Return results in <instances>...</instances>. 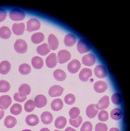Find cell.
<instances>
[{"label": "cell", "mask_w": 130, "mask_h": 131, "mask_svg": "<svg viewBox=\"0 0 130 131\" xmlns=\"http://www.w3.org/2000/svg\"><path fill=\"white\" fill-rule=\"evenodd\" d=\"M79 114H80V110H79V108L76 107L72 108L69 111V115L70 119H75V118L78 117L79 116Z\"/></svg>", "instance_id": "cell-39"}, {"label": "cell", "mask_w": 130, "mask_h": 131, "mask_svg": "<svg viewBox=\"0 0 130 131\" xmlns=\"http://www.w3.org/2000/svg\"><path fill=\"white\" fill-rule=\"evenodd\" d=\"M10 89V84L5 80H0V92L7 93Z\"/></svg>", "instance_id": "cell-35"}, {"label": "cell", "mask_w": 130, "mask_h": 131, "mask_svg": "<svg viewBox=\"0 0 130 131\" xmlns=\"http://www.w3.org/2000/svg\"><path fill=\"white\" fill-rule=\"evenodd\" d=\"M95 131H108V126L104 123H98L95 126Z\"/></svg>", "instance_id": "cell-43"}, {"label": "cell", "mask_w": 130, "mask_h": 131, "mask_svg": "<svg viewBox=\"0 0 130 131\" xmlns=\"http://www.w3.org/2000/svg\"><path fill=\"white\" fill-rule=\"evenodd\" d=\"M26 98H27V96H22L19 94V93H16L14 95L15 101L17 102H20V103L23 102L24 101L26 100Z\"/></svg>", "instance_id": "cell-44"}, {"label": "cell", "mask_w": 130, "mask_h": 131, "mask_svg": "<svg viewBox=\"0 0 130 131\" xmlns=\"http://www.w3.org/2000/svg\"><path fill=\"white\" fill-rule=\"evenodd\" d=\"M70 53L69 52L65 50H63L61 51L58 52L57 54V59L60 63H65L67 61H68L70 59Z\"/></svg>", "instance_id": "cell-4"}, {"label": "cell", "mask_w": 130, "mask_h": 131, "mask_svg": "<svg viewBox=\"0 0 130 131\" xmlns=\"http://www.w3.org/2000/svg\"><path fill=\"white\" fill-rule=\"evenodd\" d=\"M107 88V84L103 81H98L94 84V89L97 93H102L103 92H105Z\"/></svg>", "instance_id": "cell-16"}, {"label": "cell", "mask_w": 130, "mask_h": 131, "mask_svg": "<svg viewBox=\"0 0 130 131\" xmlns=\"http://www.w3.org/2000/svg\"><path fill=\"white\" fill-rule=\"evenodd\" d=\"M81 67V63L78 60H73L68 65V70L71 74H75L79 70Z\"/></svg>", "instance_id": "cell-11"}, {"label": "cell", "mask_w": 130, "mask_h": 131, "mask_svg": "<svg viewBox=\"0 0 130 131\" xmlns=\"http://www.w3.org/2000/svg\"><path fill=\"white\" fill-rule=\"evenodd\" d=\"M109 103H110V98L107 95H105L101 99H100L98 104H96V105H97L99 110L100 109V110H104V109H105V108H107L108 107Z\"/></svg>", "instance_id": "cell-13"}, {"label": "cell", "mask_w": 130, "mask_h": 131, "mask_svg": "<svg viewBox=\"0 0 130 131\" xmlns=\"http://www.w3.org/2000/svg\"><path fill=\"white\" fill-rule=\"evenodd\" d=\"M63 106V102L61 99H55L51 103V108L53 111H60Z\"/></svg>", "instance_id": "cell-27"}, {"label": "cell", "mask_w": 130, "mask_h": 131, "mask_svg": "<svg viewBox=\"0 0 130 131\" xmlns=\"http://www.w3.org/2000/svg\"><path fill=\"white\" fill-rule=\"evenodd\" d=\"M22 131H32V130H28V129H26V130H23Z\"/></svg>", "instance_id": "cell-50"}, {"label": "cell", "mask_w": 130, "mask_h": 131, "mask_svg": "<svg viewBox=\"0 0 130 131\" xmlns=\"http://www.w3.org/2000/svg\"><path fill=\"white\" fill-rule=\"evenodd\" d=\"M12 98L9 95H2L0 97V108L5 110L11 105Z\"/></svg>", "instance_id": "cell-9"}, {"label": "cell", "mask_w": 130, "mask_h": 131, "mask_svg": "<svg viewBox=\"0 0 130 131\" xmlns=\"http://www.w3.org/2000/svg\"><path fill=\"white\" fill-rule=\"evenodd\" d=\"M98 119L102 122H105L108 119V113L105 110H102L100 113H98Z\"/></svg>", "instance_id": "cell-40"}, {"label": "cell", "mask_w": 130, "mask_h": 131, "mask_svg": "<svg viewBox=\"0 0 130 131\" xmlns=\"http://www.w3.org/2000/svg\"><path fill=\"white\" fill-rule=\"evenodd\" d=\"M48 43H49V47L50 50H55L58 47L59 42L57 38L56 37L54 34H50L48 37Z\"/></svg>", "instance_id": "cell-12"}, {"label": "cell", "mask_w": 130, "mask_h": 131, "mask_svg": "<svg viewBox=\"0 0 130 131\" xmlns=\"http://www.w3.org/2000/svg\"><path fill=\"white\" fill-rule=\"evenodd\" d=\"M53 76L57 81H64L66 79V74L64 71L57 69L54 71Z\"/></svg>", "instance_id": "cell-26"}, {"label": "cell", "mask_w": 130, "mask_h": 131, "mask_svg": "<svg viewBox=\"0 0 130 131\" xmlns=\"http://www.w3.org/2000/svg\"><path fill=\"white\" fill-rule=\"evenodd\" d=\"M40 131H50V130L48 129V128H46V127H44V128H42L40 130Z\"/></svg>", "instance_id": "cell-49"}, {"label": "cell", "mask_w": 130, "mask_h": 131, "mask_svg": "<svg viewBox=\"0 0 130 131\" xmlns=\"http://www.w3.org/2000/svg\"><path fill=\"white\" fill-rule=\"evenodd\" d=\"M27 43L23 39H18L14 45L15 51L18 53H25L27 50Z\"/></svg>", "instance_id": "cell-2"}, {"label": "cell", "mask_w": 130, "mask_h": 131, "mask_svg": "<svg viewBox=\"0 0 130 131\" xmlns=\"http://www.w3.org/2000/svg\"><path fill=\"white\" fill-rule=\"evenodd\" d=\"M92 71L90 69L84 68L79 73V79L82 82H87L89 79L92 77Z\"/></svg>", "instance_id": "cell-6"}, {"label": "cell", "mask_w": 130, "mask_h": 131, "mask_svg": "<svg viewBox=\"0 0 130 131\" xmlns=\"http://www.w3.org/2000/svg\"><path fill=\"white\" fill-rule=\"evenodd\" d=\"M64 101H65V103H67L68 105H72L75 103L76 98L73 94H68L65 96Z\"/></svg>", "instance_id": "cell-38"}, {"label": "cell", "mask_w": 130, "mask_h": 131, "mask_svg": "<svg viewBox=\"0 0 130 131\" xmlns=\"http://www.w3.org/2000/svg\"><path fill=\"white\" fill-rule=\"evenodd\" d=\"M31 91L30 85L27 84H21L19 88V94L22 96H26L30 94Z\"/></svg>", "instance_id": "cell-25"}, {"label": "cell", "mask_w": 130, "mask_h": 131, "mask_svg": "<svg viewBox=\"0 0 130 131\" xmlns=\"http://www.w3.org/2000/svg\"><path fill=\"white\" fill-rule=\"evenodd\" d=\"M26 122L28 125L30 126H35L39 124V119L35 114H29L26 118Z\"/></svg>", "instance_id": "cell-17"}, {"label": "cell", "mask_w": 130, "mask_h": 131, "mask_svg": "<svg viewBox=\"0 0 130 131\" xmlns=\"http://www.w3.org/2000/svg\"><path fill=\"white\" fill-rule=\"evenodd\" d=\"M65 131H76L75 129L74 128H72V127H67L66 129H65Z\"/></svg>", "instance_id": "cell-47"}, {"label": "cell", "mask_w": 130, "mask_h": 131, "mask_svg": "<svg viewBox=\"0 0 130 131\" xmlns=\"http://www.w3.org/2000/svg\"><path fill=\"white\" fill-rule=\"evenodd\" d=\"M98 111H99V109H98L96 104H90L87 108L86 114L89 118L93 119L94 117H96V115L98 114Z\"/></svg>", "instance_id": "cell-5"}, {"label": "cell", "mask_w": 130, "mask_h": 131, "mask_svg": "<svg viewBox=\"0 0 130 131\" xmlns=\"http://www.w3.org/2000/svg\"><path fill=\"white\" fill-rule=\"evenodd\" d=\"M7 17V12L4 9H0V22L5 20Z\"/></svg>", "instance_id": "cell-45"}, {"label": "cell", "mask_w": 130, "mask_h": 131, "mask_svg": "<svg viewBox=\"0 0 130 131\" xmlns=\"http://www.w3.org/2000/svg\"><path fill=\"white\" fill-rule=\"evenodd\" d=\"M41 26V23L39 20H38L36 18H31L27 22V31H37L38 29L40 28Z\"/></svg>", "instance_id": "cell-3"}, {"label": "cell", "mask_w": 130, "mask_h": 131, "mask_svg": "<svg viewBox=\"0 0 130 131\" xmlns=\"http://www.w3.org/2000/svg\"><path fill=\"white\" fill-rule=\"evenodd\" d=\"M4 114H5V112H4V110L3 109H2V108H0V120H1V119H2L3 117H4Z\"/></svg>", "instance_id": "cell-46"}, {"label": "cell", "mask_w": 130, "mask_h": 131, "mask_svg": "<svg viewBox=\"0 0 130 131\" xmlns=\"http://www.w3.org/2000/svg\"><path fill=\"white\" fill-rule=\"evenodd\" d=\"M13 32L15 35H22L25 30V24L23 23H19V24H14L13 25Z\"/></svg>", "instance_id": "cell-18"}, {"label": "cell", "mask_w": 130, "mask_h": 131, "mask_svg": "<svg viewBox=\"0 0 130 131\" xmlns=\"http://www.w3.org/2000/svg\"><path fill=\"white\" fill-rule=\"evenodd\" d=\"M26 17V13L20 9H14L10 11L9 18L14 21L23 20Z\"/></svg>", "instance_id": "cell-1"}, {"label": "cell", "mask_w": 130, "mask_h": 131, "mask_svg": "<svg viewBox=\"0 0 130 131\" xmlns=\"http://www.w3.org/2000/svg\"><path fill=\"white\" fill-rule=\"evenodd\" d=\"M92 125L89 122H85L82 125L80 131H92Z\"/></svg>", "instance_id": "cell-42"}, {"label": "cell", "mask_w": 130, "mask_h": 131, "mask_svg": "<svg viewBox=\"0 0 130 131\" xmlns=\"http://www.w3.org/2000/svg\"><path fill=\"white\" fill-rule=\"evenodd\" d=\"M96 61V58L95 56H94L92 53H89L87 55H85L82 58V63L87 66H91L95 63Z\"/></svg>", "instance_id": "cell-8"}, {"label": "cell", "mask_w": 130, "mask_h": 131, "mask_svg": "<svg viewBox=\"0 0 130 131\" xmlns=\"http://www.w3.org/2000/svg\"><path fill=\"white\" fill-rule=\"evenodd\" d=\"M63 93V88L60 85H53L49 90V95L51 97H57Z\"/></svg>", "instance_id": "cell-10"}, {"label": "cell", "mask_w": 130, "mask_h": 131, "mask_svg": "<svg viewBox=\"0 0 130 131\" xmlns=\"http://www.w3.org/2000/svg\"><path fill=\"white\" fill-rule=\"evenodd\" d=\"M76 42V38L74 34H68L65 35V39H64V43L66 46L68 47H71L74 45V44Z\"/></svg>", "instance_id": "cell-21"}, {"label": "cell", "mask_w": 130, "mask_h": 131, "mask_svg": "<svg viewBox=\"0 0 130 131\" xmlns=\"http://www.w3.org/2000/svg\"><path fill=\"white\" fill-rule=\"evenodd\" d=\"M57 63V56L55 53H51L49 56L46 58V64L48 68H54Z\"/></svg>", "instance_id": "cell-14"}, {"label": "cell", "mask_w": 130, "mask_h": 131, "mask_svg": "<svg viewBox=\"0 0 130 131\" xmlns=\"http://www.w3.org/2000/svg\"><path fill=\"white\" fill-rule=\"evenodd\" d=\"M31 63L33 68L37 69H40L43 67L44 65V61L42 60V58L39 56L33 57L31 60Z\"/></svg>", "instance_id": "cell-23"}, {"label": "cell", "mask_w": 130, "mask_h": 131, "mask_svg": "<svg viewBox=\"0 0 130 131\" xmlns=\"http://www.w3.org/2000/svg\"><path fill=\"white\" fill-rule=\"evenodd\" d=\"M52 114L49 112H44L41 115V119L42 122L44 124V125H49L52 122Z\"/></svg>", "instance_id": "cell-22"}, {"label": "cell", "mask_w": 130, "mask_h": 131, "mask_svg": "<svg viewBox=\"0 0 130 131\" xmlns=\"http://www.w3.org/2000/svg\"><path fill=\"white\" fill-rule=\"evenodd\" d=\"M11 31L8 27L7 26H2L0 28V37L2 38V39H9L11 36Z\"/></svg>", "instance_id": "cell-30"}, {"label": "cell", "mask_w": 130, "mask_h": 131, "mask_svg": "<svg viewBox=\"0 0 130 131\" xmlns=\"http://www.w3.org/2000/svg\"><path fill=\"white\" fill-rule=\"evenodd\" d=\"M17 119L13 116H7L5 119V125L7 128H13L16 125Z\"/></svg>", "instance_id": "cell-29"}, {"label": "cell", "mask_w": 130, "mask_h": 131, "mask_svg": "<svg viewBox=\"0 0 130 131\" xmlns=\"http://www.w3.org/2000/svg\"><path fill=\"white\" fill-rule=\"evenodd\" d=\"M22 112V106L19 103H14L10 108V112L13 115H18Z\"/></svg>", "instance_id": "cell-34"}, {"label": "cell", "mask_w": 130, "mask_h": 131, "mask_svg": "<svg viewBox=\"0 0 130 131\" xmlns=\"http://www.w3.org/2000/svg\"><path fill=\"white\" fill-rule=\"evenodd\" d=\"M44 39V35L42 33H35L31 37V42L34 44H39Z\"/></svg>", "instance_id": "cell-32"}, {"label": "cell", "mask_w": 130, "mask_h": 131, "mask_svg": "<svg viewBox=\"0 0 130 131\" xmlns=\"http://www.w3.org/2000/svg\"><path fill=\"white\" fill-rule=\"evenodd\" d=\"M109 131H119V130L118 128H116V127H113Z\"/></svg>", "instance_id": "cell-48"}, {"label": "cell", "mask_w": 130, "mask_h": 131, "mask_svg": "<svg viewBox=\"0 0 130 131\" xmlns=\"http://www.w3.org/2000/svg\"><path fill=\"white\" fill-rule=\"evenodd\" d=\"M37 51L41 56H46L50 51V49L49 47V45L46 43H44L37 47Z\"/></svg>", "instance_id": "cell-24"}, {"label": "cell", "mask_w": 130, "mask_h": 131, "mask_svg": "<svg viewBox=\"0 0 130 131\" xmlns=\"http://www.w3.org/2000/svg\"><path fill=\"white\" fill-rule=\"evenodd\" d=\"M111 100L113 103L116 105H120L121 103V95L118 93H114L111 97Z\"/></svg>", "instance_id": "cell-41"}, {"label": "cell", "mask_w": 130, "mask_h": 131, "mask_svg": "<svg viewBox=\"0 0 130 131\" xmlns=\"http://www.w3.org/2000/svg\"><path fill=\"white\" fill-rule=\"evenodd\" d=\"M66 123H67V120H66L65 117L61 116L56 119L55 125L57 129H62L66 125Z\"/></svg>", "instance_id": "cell-31"}, {"label": "cell", "mask_w": 130, "mask_h": 131, "mask_svg": "<svg viewBox=\"0 0 130 131\" xmlns=\"http://www.w3.org/2000/svg\"><path fill=\"white\" fill-rule=\"evenodd\" d=\"M54 131H60V130H54Z\"/></svg>", "instance_id": "cell-51"}, {"label": "cell", "mask_w": 130, "mask_h": 131, "mask_svg": "<svg viewBox=\"0 0 130 131\" xmlns=\"http://www.w3.org/2000/svg\"><path fill=\"white\" fill-rule=\"evenodd\" d=\"M31 68L27 63H23L19 67V71L21 74L23 75L28 74L31 72Z\"/></svg>", "instance_id": "cell-33"}, {"label": "cell", "mask_w": 130, "mask_h": 131, "mask_svg": "<svg viewBox=\"0 0 130 131\" xmlns=\"http://www.w3.org/2000/svg\"><path fill=\"white\" fill-rule=\"evenodd\" d=\"M123 116V112L121 108H117L113 109L111 112V117L114 120H119L121 119V118Z\"/></svg>", "instance_id": "cell-28"}, {"label": "cell", "mask_w": 130, "mask_h": 131, "mask_svg": "<svg viewBox=\"0 0 130 131\" xmlns=\"http://www.w3.org/2000/svg\"><path fill=\"white\" fill-rule=\"evenodd\" d=\"M11 69V64L8 61H4L0 63V74L5 75L7 74Z\"/></svg>", "instance_id": "cell-20"}, {"label": "cell", "mask_w": 130, "mask_h": 131, "mask_svg": "<svg viewBox=\"0 0 130 131\" xmlns=\"http://www.w3.org/2000/svg\"><path fill=\"white\" fill-rule=\"evenodd\" d=\"M35 103H34V101L33 100H28L27 101V102H26L25 103V111L27 112H31L32 111L34 110L35 108Z\"/></svg>", "instance_id": "cell-36"}, {"label": "cell", "mask_w": 130, "mask_h": 131, "mask_svg": "<svg viewBox=\"0 0 130 131\" xmlns=\"http://www.w3.org/2000/svg\"><path fill=\"white\" fill-rule=\"evenodd\" d=\"M47 100L46 98L44 95H38L35 97L34 99V103L35 106L37 108H43L46 105Z\"/></svg>", "instance_id": "cell-7"}, {"label": "cell", "mask_w": 130, "mask_h": 131, "mask_svg": "<svg viewBox=\"0 0 130 131\" xmlns=\"http://www.w3.org/2000/svg\"><path fill=\"white\" fill-rule=\"evenodd\" d=\"M94 74L98 78H104L107 76V70L102 65H98L94 69Z\"/></svg>", "instance_id": "cell-15"}, {"label": "cell", "mask_w": 130, "mask_h": 131, "mask_svg": "<svg viewBox=\"0 0 130 131\" xmlns=\"http://www.w3.org/2000/svg\"><path fill=\"white\" fill-rule=\"evenodd\" d=\"M82 120H83L82 117L79 116V117L75 118V119H70L69 122L70 124V125H72V126L74 127H78L81 124Z\"/></svg>", "instance_id": "cell-37"}, {"label": "cell", "mask_w": 130, "mask_h": 131, "mask_svg": "<svg viewBox=\"0 0 130 131\" xmlns=\"http://www.w3.org/2000/svg\"><path fill=\"white\" fill-rule=\"evenodd\" d=\"M77 49L80 53H85L90 50V47L83 40H79L77 43Z\"/></svg>", "instance_id": "cell-19"}]
</instances>
